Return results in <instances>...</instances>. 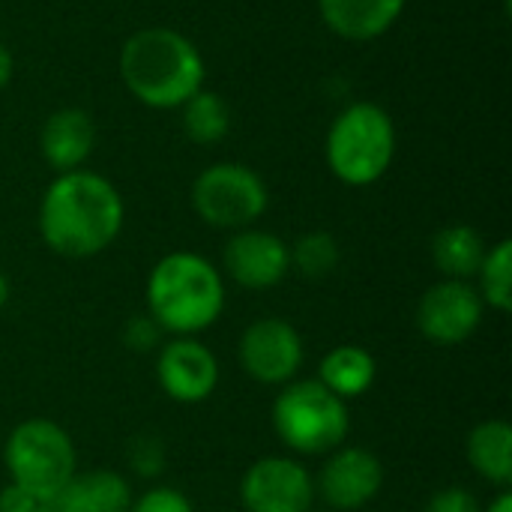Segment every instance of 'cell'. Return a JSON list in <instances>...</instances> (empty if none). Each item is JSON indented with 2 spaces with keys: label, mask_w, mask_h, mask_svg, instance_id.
<instances>
[{
  "label": "cell",
  "mask_w": 512,
  "mask_h": 512,
  "mask_svg": "<svg viewBox=\"0 0 512 512\" xmlns=\"http://www.w3.org/2000/svg\"><path fill=\"white\" fill-rule=\"evenodd\" d=\"M195 216L216 231L252 228L270 207V192L264 177L243 162L207 165L189 192Z\"/></svg>",
  "instance_id": "52a82bcc"
},
{
  "label": "cell",
  "mask_w": 512,
  "mask_h": 512,
  "mask_svg": "<svg viewBox=\"0 0 512 512\" xmlns=\"http://www.w3.org/2000/svg\"><path fill=\"white\" fill-rule=\"evenodd\" d=\"M222 270L240 288L267 291L291 273V249L279 234L252 225L228 237L222 249Z\"/></svg>",
  "instance_id": "4fadbf2b"
},
{
  "label": "cell",
  "mask_w": 512,
  "mask_h": 512,
  "mask_svg": "<svg viewBox=\"0 0 512 512\" xmlns=\"http://www.w3.org/2000/svg\"><path fill=\"white\" fill-rule=\"evenodd\" d=\"M315 501V477L291 456H264L240 480L246 512H309Z\"/></svg>",
  "instance_id": "9c48e42d"
},
{
  "label": "cell",
  "mask_w": 512,
  "mask_h": 512,
  "mask_svg": "<svg viewBox=\"0 0 512 512\" xmlns=\"http://www.w3.org/2000/svg\"><path fill=\"white\" fill-rule=\"evenodd\" d=\"M309 512H315V510H309ZM327 512H330V510H327Z\"/></svg>",
  "instance_id": "1f68e13d"
},
{
  "label": "cell",
  "mask_w": 512,
  "mask_h": 512,
  "mask_svg": "<svg viewBox=\"0 0 512 512\" xmlns=\"http://www.w3.org/2000/svg\"><path fill=\"white\" fill-rule=\"evenodd\" d=\"M483 512H512V495L507 489H501V495H498Z\"/></svg>",
  "instance_id": "f1b7e54d"
},
{
  "label": "cell",
  "mask_w": 512,
  "mask_h": 512,
  "mask_svg": "<svg viewBox=\"0 0 512 512\" xmlns=\"http://www.w3.org/2000/svg\"><path fill=\"white\" fill-rule=\"evenodd\" d=\"M384 486V465L375 453L363 447H336L327 453L318 477L315 498L330 512H357L369 507Z\"/></svg>",
  "instance_id": "30bf717a"
},
{
  "label": "cell",
  "mask_w": 512,
  "mask_h": 512,
  "mask_svg": "<svg viewBox=\"0 0 512 512\" xmlns=\"http://www.w3.org/2000/svg\"><path fill=\"white\" fill-rule=\"evenodd\" d=\"M162 339V327L150 318V315H138L126 324L123 330V342L132 351H153Z\"/></svg>",
  "instance_id": "484cf974"
},
{
  "label": "cell",
  "mask_w": 512,
  "mask_h": 512,
  "mask_svg": "<svg viewBox=\"0 0 512 512\" xmlns=\"http://www.w3.org/2000/svg\"><path fill=\"white\" fill-rule=\"evenodd\" d=\"M39 237L42 243L72 261L96 258L123 231L126 204L117 186L99 171L78 168L54 174L39 201Z\"/></svg>",
  "instance_id": "6da1fadb"
},
{
  "label": "cell",
  "mask_w": 512,
  "mask_h": 512,
  "mask_svg": "<svg viewBox=\"0 0 512 512\" xmlns=\"http://www.w3.org/2000/svg\"><path fill=\"white\" fill-rule=\"evenodd\" d=\"M273 429L294 456H327L351 432L348 402L333 396L318 378H294L273 402Z\"/></svg>",
  "instance_id": "5b68a950"
},
{
  "label": "cell",
  "mask_w": 512,
  "mask_h": 512,
  "mask_svg": "<svg viewBox=\"0 0 512 512\" xmlns=\"http://www.w3.org/2000/svg\"><path fill=\"white\" fill-rule=\"evenodd\" d=\"M135 501L132 486L117 471H75L72 480L54 495L60 512H129Z\"/></svg>",
  "instance_id": "2e32d148"
},
{
  "label": "cell",
  "mask_w": 512,
  "mask_h": 512,
  "mask_svg": "<svg viewBox=\"0 0 512 512\" xmlns=\"http://www.w3.org/2000/svg\"><path fill=\"white\" fill-rule=\"evenodd\" d=\"M396 144V123L390 111L378 102L360 99L333 117L324 141V159L339 183L363 189L390 171Z\"/></svg>",
  "instance_id": "277c9868"
},
{
  "label": "cell",
  "mask_w": 512,
  "mask_h": 512,
  "mask_svg": "<svg viewBox=\"0 0 512 512\" xmlns=\"http://www.w3.org/2000/svg\"><path fill=\"white\" fill-rule=\"evenodd\" d=\"M126 459H129V468L138 474V477H159L162 468H165V444L156 438V435H141L129 444L126 450Z\"/></svg>",
  "instance_id": "603a6c76"
},
{
  "label": "cell",
  "mask_w": 512,
  "mask_h": 512,
  "mask_svg": "<svg viewBox=\"0 0 512 512\" xmlns=\"http://www.w3.org/2000/svg\"><path fill=\"white\" fill-rule=\"evenodd\" d=\"M12 72H15V57H12V51L0 42V90L12 81Z\"/></svg>",
  "instance_id": "83f0119b"
},
{
  "label": "cell",
  "mask_w": 512,
  "mask_h": 512,
  "mask_svg": "<svg viewBox=\"0 0 512 512\" xmlns=\"http://www.w3.org/2000/svg\"><path fill=\"white\" fill-rule=\"evenodd\" d=\"M117 72L132 99L153 111H174L204 87L207 66L198 45L174 27H141L123 45Z\"/></svg>",
  "instance_id": "7a4b0ae2"
},
{
  "label": "cell",
  "mask_w": 512,
  "mask_h": 512,
  "mask_svg": "<svg viewBox=\"0 0 512 512\" xmlns=\"http://www.w3.org/2000/svg\"><path fill=\"white\" fill-rule=\"evenodd\" d=\"M288 249H291V270H297L306 279H324L342 261V249L330 231H306Z\"/></svg>",
  "instance_id": "7402d4cb"
},
{
  "label": "cell",
  "mask_w": 512,
  "mask_h": 512,
  "mask_svg": "<svg viewBox=\"0 0 512 512\" xmlns=\"http://www.w3.org/2000/svg\"><path fill=\"white\" fill-rule=\"evenodd\" d=\"M156 381L171 402L198 405L219 387V360L198 336H171L159 348Z\"/></svg>",
  "instance_id": "7c38bea8"
},
{
  "label": "cell",
  "mask_w": 512,
  "mask_h": 512,
  "mask_svg": "<svg viewBox=\"0 0 512 512\" xmlns=\"http://www.w3.org/2000/svg\"><path fill=\"white\" fill-rule=\"evenodd\" d=\"M33 512H60V510H57L54 498H42V501L36 504V510H33Z\"/></svg>",
  "instance_id": "4dcf8cb0"
},
{
  "label": "cell",
  "mask_w": 512,
  "mask_h": 512,
  "mask_svg": "<svg viewBox=\"0 0 512 512\" xmlns=\"http://www.w3.org/2000/svg\"><path fill=\"white\" fill-rule=\"evenodd\" d=\"M243 372L264 387H285L297 378L306 348L297 327L285 318L252 321L237 345Z\"/></svg>",
  "instance_id": "ba28073f"
},
{
  "label": "cell",
  "mask_w": 512,
  "mask_h": 512,
  "mask_svg": "<svg viewBox=\"0 0 512 512\" xmlns=\"http://www.w3.org/2000/svg\"><path fill=\"white\" fill-rule=\"evenodd\" d=\"M39 501H42V498L30 495L27 489H21V486H15V483H6V486L0 489V512H33Z\"/></svg>",
  "instance_id": "4316f807"
},
{
  "label": "cell",
  "mask_w": 512,
  "mask_h": 512,
  "mask_svg": "<svg viewBox=\"0 0 512 512\" xmlns=\"http://www.w3.org/2000/svg\"><path fill=\"white\" fill-rule=\"evenodd\" d=\"M408 0H318L321 21L348 42L381 39L405 12Z\"/></svg>",
  "instance_id": "9a60e30c"
},
{
  "label": "cell",
  "mask_w": 512,
  "mask_h": 512,
  "mask_svg": "<svg viewBox=\"0 0 512 512\" xmlns=\"http://www.w3.org/2000/svg\"><path fill=\"white\" fill-rule=\"evenodd\" d=\"M93 144H96L93 117L75 105L51 111L39 129V153L54 174L84 168V162L93 153Z\"/></svg>",
  "instance_id": "5bb4252c"
},
{
  "label": "cell",
  "mask_w": 512,
  "mask_h": 512,
  "mask_svg": "<svg viewBox=\"0 0 512 512\" xmlns=\"http://www.w3.org/2000/svg\"><path fill=\"white\" fill-rule=\"evenodd\" d=\"M486 240L474 225L456 222L435 234L432 240V264L438 267L441 279L471 282L486 258Z\"/></svg>",
  "instance_id": "ac0fdd59"
},
{
  "label": "cell",
  "mask_w": 512,
  "mask_h": 512,
  "mask_svg": "<svg viewBox=\"0 0 512 512\" xmlns=\"http://www.w3.org/2000/svg\"><path fill=\"white\" fill-rule=\"evenodd\" d=\"M375 378H378V363L360 345H336L333 351L324 354L318 366V381L342 402H351L369 393Z\"/></svg>",
  "instance_id": "e0dca14e"
},
{
  "label": "cell",
  "mask_w": 512,
  "mask_h": 512,
  "mask_svg": "<svg viewBox=\"0 0 512 512\" xmlns=\"http://www.w3.org/2000/svg\"><path fill=\"white\" fill-rule=\"evenodd\" d=\"M129 512H195V507L180 489L156 486V489H147L141 498H135Z\"/></svg>",
  "instance_id": "cb8c5ba5"
},
{
  "label": "cell",
  "mask_w": 512,
  "mask_h": 512,
  "mask_svg": "<svg viewBox=\"0 0 512 512\" xmlns=\"http://www.w3.org/2000/svg\"><path fill=\"white\" fill-rule=\"evenodd\" d=\"M9 483L36 498H54L78 471V456L69 432L45 417L18 423L3 447Z\"/></svg>",
  "instance_id": "8992f818"
},
{
  "label": "cell",
  "mask_w": 512,
  "mask_h": 512,
  "mask_svg": "<svg viewBox=\"0 0 512 512\" xmlns=\"http://www.w3.org/2000/svg\"><path fill=\"white\" fill-rule=\"evenodd\" d=\"M180 111H183L180 123H183L186 138L201 144V147H213L231 132V108H228V102L219 93L207 90V87H201L195 96H189L180 105Z\"/></svg>",
  "instance_id": "ffe728a7"
},
{
  "label": "cell",
  "mask_w": 512,
  "mask_h": 512,
  "mask_svg": "<svg viewBox=\"0 0 512 512\" xmlns=\"http://www.w3.org/2000/svg\"><path fill=\"white\" fill-rule=\"evenodd\" d=\"M9 294H12V288H9V279H6V273L0 270V309L9 303Z\"/></svg>",
  "instance_id": "f546056e"
},
{
  "label": "cell",
  "mask_w": 512,
  "mask_h": 512,
  "mask_svg": "<svg viewBox=\"0 0 512 512\" xmlns=\"http://www.w3.org/2000/svg\"><path fill=\"white\" fill-rule=\"evenodd\" d=\"M468 462L492 486L512 483V429L507 420H483L468 435Z\"/></svg>",
  "instance_id": "d6986e66"
},
{
  "label": "cell",
  "mask_w": 512,
  "mask_h": 512,
  "mask_svg": "<svg viewBox=\"0 0 512 512\" xmlns=\"http://www.w3.org/2000/svg\"><path fill=\"white\" fill-rule=\"evenodd\" d=\"M423 512H483L480 501L462 489V486H447V489H438L429 501Z\"/></svg>",
  "instance_id": "d4e9b609"
},
{
  "label": "cell",
  "mask_w": 512,
  "mask_h": 512,
  "mask_svg": "<svg viewBox=\"0 0 512 512\" xmlns=\"http://www.w3.org/2000/svg\"><path fill=\"white\" fill-rule=\"evenodd\" d=\"M147 315L168 336H198L225 312V276L198 252L162 255L147 276Z\"/></svg>",
  "instance_id": "3957f363"
},
{
  "label": "cell",
  "mask_w": 512,
  "mask_h": 512,
  "mask_svg": "<svg viewBox=\"0 0 512 512\" xmlns=\"http://www.w3.org/2000/svg\"><path fill=\"white\" fill-rule=\"evenodd\" d=\"M486 306L474 282L441 279L417 303V327L432 345H462L483 324Z\"/></svg>",
  "instance_id": "8fae6325"
},
{
  "label": "cell",
  "mask_w": 512,
  "mask_h": 512,
  "mask_svg": "<svg viewBox=\"0 0 512 512\" xmlns=\"http://www.w3.org/2000/svg\"><path fill=\"white\" fill-rule=\"evenodd\" d=\"M474 288L486 309L510 312L512 309V243L498 240L486 249V258L474 276Z\"/></svg>",
  "instance_id": "44dd1931"
}]
</instances>
